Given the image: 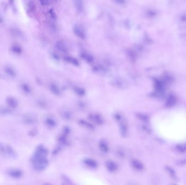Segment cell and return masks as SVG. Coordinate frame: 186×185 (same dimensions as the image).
<instances>
[{
    "label": "cell",
    "mask_w": 186,
    "mask_h": 185,
    "mask_svg": "<svg viewBox=\"0 0 186 185\" xmlns=\"http://www.w3.org/2000/svg\"><path fill=\"white\" fill-rule=\"evenodd\" d=\"M47 154V149L42 145L38 146L36 148L31 160L33 167L35 170L42 171L47 167L48 165V161L46 158Z\"/></svg>",
    "instance_id": "obj_1"
},
{
    "label": "cell",
    "mask_w": 186,
    "mask_h": 185,
    "mask_svg": "<svg viewBox=\"0 0 186 185\" xmlns=\"http://www.w3.org/2000/svg\"><path fill=\"white\" fill-rule=\"evenodd\" d=\"M0 154L5 156L12 158H16L17 153L9 145H5L0 142Z\"/></svg>",
    "instance_id": "obj_2"
},
{
    "label": "cell",
    "mask_w": 186,
    "mask_h": 185,
    "mask_svg": "<svg viewBox=\"0 0 186 185\" xmlns=\"http://www.w3.org/2000/svg\"><path fill=\"white\" fill-rule=\"evenodd\" d=\"M6 174L8 176L14 179H20L23 178L24 175V172L20 168H9L6 171Z\"/></svg>",
    "instance_id": "obj_3"
},
{
    "label": "cell",
    "mask_w": 186,
    "mask_h": 185,
    "mask_svg": "<svg viewBox=\"0 0 186 185\" xmlns=\"http://www.w3.org/2000/svg\"><path fill=\"white\" fill-rule=\"evenodd\" d=\"M22 119L23 123L26 125H32L38 122L37 116L32 113H26L23 115Z\"/></svg>",
    "instance_id": "obj_4"
},
{
    "label": "cell",
    "mask_w": 186,
    "mask_h": 185,
    "mask_svg": "<svg viewBox=\"0 0 186 185\" xmlns=\"http://www.w3.org/2000/svg\"><path fill=\"white\" fill-rule=\"evenodd\" d=\"M25 10L28 15L32 16L36 12L37 8L33 0H26L25 1Z\"/></svg>",
    "instance_id": "obj_5"
},
{
    "label": "cell",
    "mask_w": 186,
    "mask_h": 185,
    "mask_svg": "<svg viewBox=\"0 0 186 185\" xmlns=\"http://www.w3.org/2000/svg\"><path fill=\"white\" fill-rule=\"evenodd\" d=\"M6 103L8 106L11 109H15L19 105V101L15 97L8 96L6 98Z\"/></svg>",
    "instance_id": "obj_6"
},
{
    "label": "cell",
    "mask_w": 186,
    "mask_h": 185,
    "mask_svg": "<svg viewBox=\"0 0 186 185\" xmlns=\"http://www.w3.org/2000/svg\"><path fill=\"white\" fill-rule=\"evenodd\" d=\"M74 32L77 37H79L81 39H85L86 37L85 33L84 30H83L82 28L77 26H75L74 29Z\"/></svg>",
    "instance_id": "obj_7"
},
{
    "label": "cell",
    "mask_w": 186,
    "mask_h": 185,
    "mask_svg": "<svg viewBox=\"0 0 186 185\" xmlns=\"http://www.w3.org/2000/svg\"><path fill=\"white\" fill-rule=\"evenodd\" d=\"M10 32L14 37L21 38L24 37V33L17 28L13 27L10 28Z\"/></svg>",
    "instance_id": "obj_8"
},
{
    "label": "cell",
    "mask_w": 186,
    "mask_h": 185,
    "mask_svg": "<svg viewBox=\"0 0 186 185\" xmlns=\"http://www.w3.org/2000/svg\"><path fill=\"white\" fill-rule=\"evenodd\" d=\"M122 119H119L120 122V132L123 136H126L127 133V125L126 122L125 121H122Z\"/></svg>",
    "instance_id": "obj_9"
},
{
    "label": "cell",
    "mask_w": 186,
    "mask_h": 185,
    "mask_svg": "<svg viewBox=\"0 0 186 185\" xmlns=\"http://www.w3.org/2000/svg\"><path fill=\"white\" fill-rule=\"evenodd\" d=\"M106 168L111 172H115L118 169L117 164L112 161H108L106 163Z\"/></svg>",
    "instance_id": "obj_10"
},
{
    "label": "cell",
    "mask_w": 186,
    "mask_h": 185,
    "mask_svg": "<svg viewBox=\"0 0 186 185\" xmlns=\"http://www.w3.org/2000/svg\"><path fill=\"white\" fill-rule=\"evenodd\" d=\"M4 71L8 76H10L11 78H15L16 76L15 69H14L12 67L9 66H5L4 69Z\"/></svg>",
    "instance_id": "obj_11"
},
{
    "label": "cell",
    "mask_w": 186,
    "mask_h": 185,
    "mask_svg": "<svg viewBox=\"0 0 186 185\" xmlns=\"http://www.w3.org/2000/svg\"><path fill=\"white\" fill-rule=\"evenodd\" d=\"M89 118L91 121H93L94 123H97V124H101L102 123V119L101 117L99 115L97 114H90L89 116Z\"/></svg>",
    "instance_id": "obj_12"
},
{
    "label": "cell",
    "mask_w": 186,
    "mask_h": 185,
    "mask_svg": "<svg viewBox=\"0 0 186 185\" xmlns=\"http://www.w3.org/2000/svg\"><path fill=\"white\" fill-rule=\"evenodd\" d=\"M11 51L15 55H20L23 52L22 47L18 44H13L10 48Z\"/></svg>",
    "instance_id": "obj_13"
},
{
    "label": "cell",
    "mask_w": 186,
    "mask_h": 185,
    "mask_svg": "<svg viewBox=\"0 0 186 185\" xmlns=\"http://www.w3.org/2000/svg\"><path fill=\"white\" fill-rule=\"evenodd\" d=\"M13 111L10 108L0 106V116H8L12 114Z\"/></svg>",
    "instance_id": "obj_14"
},
{
    "label": "cell",
    "mask_w": 186,
    "mask_h": 185,
    "mask_svg": "<svg viewBox=\"0 0 186 185\" xmlns=\"http://www.w3.org/2000/svg\"><path fill=\"white\" fill-rule=\"evenodd\" d=\"M84 162H85V164L88 167H89L90 168H97V162L92 158H86L84 161Z\"/></svg>",
    "instance_id": "obj_15"
},
{
    "label": "cell",
    "mask_w": 186,
    "mask_h": 185,
    "mask_svg": "<svg viewBox=\"0 0 186 185\" xmlns=\"http://www.w3.org/2000/svg\"><path fill=\"white\" fill-rule=\"evenodd\" d=\"M20 87H21V90H22L25 94H29L31 93V91H32L31 88V87H30V85H29L28 84H27V83H23L22 84H21Z\"/></svg>",
    "instance_id": "obj_16"
},
{
    "label": "cell",
    "mask_w": 186,
    "mask_h": 185,
    "mask_svg": "<svg viewBox=\"0 0 186 185\" xmlns=\"http://www.w3.org/2000/svg\"><path fill=\"white\" fill-rule=\"evenodd\" d=\"M132 165L137 170H141L143 169V165L139 161L133 160L132 161Z\"/></svg>",
    "instance_id": "obj_17"
},
{
    "label": "cell",
    "mask_w": 186,
    "mask_h": 185,
    "mask_svg": "<svg viewBox=\"0 0 186 185\" xmlns=\"http://www.w3.org/2000/svg\"><path fill=\"white\" fill-rule=\"evenodd\" d=\"M56 47L60 51L63 52H66L67 51V47L64 43L62 41H58L56 44Z\"/></svg>",
    "instance_id": "obj_18"
},
{
    "label": "cell",
    "mask_w": 186,
    "mask_h": 185,
    "mask_svg": "<svg viewBox=\"0 0 186 185\" xmlns=\"http://www.w3.org/2000/svg\"><path fill=\"white\" fill-rule=\"evenodd\" d=\"M75 5L78 12H81L83 8V3L82 0H74Z\"/></svg>",
    "instance_id": "obj_19"
},
{
    "label": "cell",
    "mask_w": 186,
    "mask_h": 185,
    "mask_svg": "<svg viewBox=\"0 0 186 185\" xmlns=\"http://www.w3.org/2000/svg\"><path fill=\"white\" fill-rule=\"evenodd\" d=\"M45 123L49 128L55 127V126L56 124L55 120L53 119H52V118H51V117H48V118L46 119Z\"/></svg>",
    "instance_id": "obj_20"
},
{
    "label": "cell",
    "mask_w": 186,
    "mask_h": 185,
    "mask_svg": "<svg viewBox=\"0 0 186 185\" xmlns=\"http://www.w3.org/2000/svg\"><path fill=\"white\" fill-rule=\"evenodd\" d=\"M50 90L52 91L53 94L58 95L60 94V90L58 87L55 84H50Z\"/></svg>",
    "instance_id": "obj_21"
},
{
    "label": "cell",
    "mask_w": 186,
    "mask_h": 185,
    "mask_svg": "<svg viewBox=\"0 0 186 185\" xmlns=\"http://www.w3.org/2000/svg\"><path fill=\"white\" fill-rule=\"evenodd\" d=\"M100 148L102 151L104 153H107L109 151L108 146L104 141H102L100 142Z\"/></svg>",
    "instance_id": "obj_22"
},
{
    "label": "cell",
    "mask_w": 186,
    "mask_h": 185,
    "mask_svg": "<svg viewBox=\"0 0 186 185\" xmlns=\"http://www.w3.org/2000/svg\"><path fill=\"white\" fill-rule=\"evenodd\" d=\"M64 60L67 62H69L70 64L74 65L76 66H77V65H79L78 61L76 59H75L74 58L71 57H65Z\"/></svg>",
    "instance_id": "obj_23"
},
{
    "label": "cell",
    "mask_w": 186,
    "mask_h": 185,
    "mask_svg": "<svg viewBox=\"0 0 186 185\" xmlns=\"http://www.w3.org/2000/svg\"><path fill=\"white\" fill-rule=\"evenodd\" d=\"M81 57L83 59L85 60L88 62H91L93 60V58L91 55L87 53H83L81 55Z\"/></svg>",
    "instance_id": "obj_24"
},
{
    "label": "cell",
    "mask_w": 186,
    "mask_h": 185,
    "mask_svg": "<svg viewBox=\"0 0 186 185\" xmlns=\"http://www.w3.org/2000/svg\"><path fill=\"white\" fill-rule=\"evenodd\" d=\"M74 91L79 96H83L85 94V90L79 87H75Z\"/></svg>",
    "instance_id": "obj_25"
},
{
    "label": "cell",
    "mask_w": 186,
    "mask_h": 185,
    "mask_svg": "<svg viewBox=\"0 0 186 185\" xmlns=\"http://www.w3.org/2000/svg\"><path fill=\"white\" fill-rule=\"evenodd\" d=\"M9 5H10L11 8L12 9L13 12H16L17 9H16V5H15V0H9Z\"/></svg>",
    "instance_id": "obj_26"
},
{
    "label": "cell",
    "mask_w": 186,
    "mask_h": 185,
    "mask_svg": "<svg viewBox=\"0 0 186 185\" xmlns=\"http://www.w3.org/2000/svg\"><path fill=\"white\" fill-rule=\"evenodd\" d=\"M38 133V131L37 129H32V130H31L28 132V135L30 136H35Z\"/></svg>",
    "instance_id": "obj_27"
},
{
    "label": "cell",
    "mask_w": 186,
    "mask_h": 185,
    "mask_svg": "<svg viewBox=\"0 0 186 185\" xmlns=\"http://www.w3.org/2000/svg\"><path fill=\"white\" fill-rule=\"evenodd\" d=\"M49 13H50L51 17H52V19H56V15L55 12H53V10H50V11H49Z\"/></svg>",
    "instance_id": "obj_28"
},
{
    "label": "cell",
    "mask_w": 186,
    "mask_h": 185,
    "mask_svg": "<svg viewBox=\"0 0 186 185\" xmlns=\"http://www.w3.org/2000/svg\"><path fill=\"white\" fill-rule=\"evenodd\" d=\"M40 4L42 5H47L49 3V0H39Z\"/></svg>",
    "instance_id": "obj_29"
},
{
    "label": "cell",
    "mask_w": 186,
    "mask_h": 185,
    "mask_svg": "<svg viewBox=\"0 0 186 185\" xmlns=\"http://www.w3.org/2000/svg\"><path fill=\"white\" fill-rule=\"evenodd\" d=\"M117 3L120 5H123L125 3V0H114Z\"/></svg>",
    "instance_id": "obj_30"
},
{
    "label": "cell",
    "mask_w": 186,
    "mask_h": 185,
    "mask_svg": "<svg viewBox=\"0 0 186 185\" xmlns=\"http://www.w3.org/2000/svg\"><path fill=\"white\" fill-rule=\"evenodd\" d=\"M3 22V19L2 16L0 15V23H2Z\"/></svg>",
    "instance_id": "obj_31"
}]
</instances>
